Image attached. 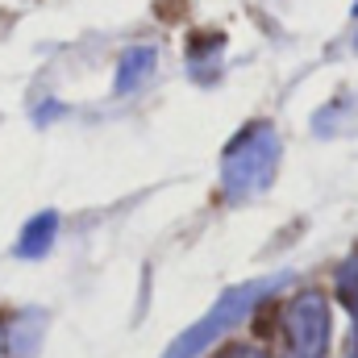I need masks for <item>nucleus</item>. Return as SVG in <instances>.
I'll return each mask as SVG.
<instances>
[{
    "label": "nucleus",
    "instance_id": "nucleus-5",
    "mask_svg": "<svg viewBox=\"0 0 358 358\" xmlns=\"http://www.w3.org/2000/svg\"><path fill=\"white\" fill-rule=\"evenodd\" d=\"M155 71V46H129L117 67V92H134Z\"/></svg>",
    "mask_w": 358,
    "mask_h": 358
},
{
    "label": "nucleus",
    "instance_id": "nucleus-3",
    "mask_svg": "<svg viewBox=\"0 0 358 358\" xmlns=\"http://www.w3.org/2000/svg\"><path fill=\"white\" fill-rule=\"evenodd\" d=\"M283 338L292 358H325L329 350V308L321 296H296L283 308Z\"/></svg>",
    "mask_w": 358,
    "mask_h": 358
},
{
    "label": "nucleus",
    "instance_id": "nucleus-7",
    "mask_svg": "<svg viewBox=\"0 0 358 358\" xmlns=\"http://www.w3.org/2000/svg\"><path fill=\"white\" fill-rule=\"evenodd\" d=\"M225 358H267L263 350H250V346H238V350H229Z\"/></svg>",
    "mask_w": 358,
    "mask_h": 358
},
{
    "label": "nucleus",
    "instance_id": "nucleus-6",
    "mask_svg": "<svg viewBox=\"0 0 358 358\" xmlns=\"http://www.w3.org/2000/svg\"><path fill=\"white\" fill-rule=\"evenodd\" d=\"M338 292H342V304L358 317V255L338 271Z\"/></svg>",
    "mask_w": 358,
    "mask_h": 358
},
{
    "label": "nucleus",
    "instance_id": "nucleus-2",
    "mask_svg": "<svg viewBox=\"0 0 358 358\" xmlns=\"http://www.w3.org/2000/svg\"><path fill=\"white\" fill-rule=\"evenodd\" d=\"M279 283H283V279H250V283H242V287H229L221 300H213V308H208L192 329H183L176 342L167 346L163 358H200L225 329H234L246 313H255V304H259L263 296H271Z\"/></svg>",
    "mask_w": 358,
    "mask_h": 358
},
{
    "label": "nucleus",
    "instance_id": "nucleus-1",
    "mask_svg": "<svg viewBox=\"0 0 358 358\" xmlns=\"http://www.w3.org/2000/svg\"><path fill=\"white\" fill-rule=\"evenodd\" d=\"M275 167H279V138L267 121H255L229 142L221 163V187L229 200H250L271 187Z\"/></svg>",
    "mask_w": 358,
    "mask_h": 358
},
{
    "label": "nucleus",
    "instance_id": "nucleus-4",
    "mask_svg": "<svg viewBox=\"0 0 358 358\" xmlns=\"http://www.w3.org/2000/svg\"><path fill=\"white\" fill-rule=\"evenodd\" d=\"M55 229H59V213H38V217L21 229L17 255H21V259H42V255L55 246Z\"/></svg>",
    "mask_w": 358,
    "mask_h": 358
}]
</instances>
